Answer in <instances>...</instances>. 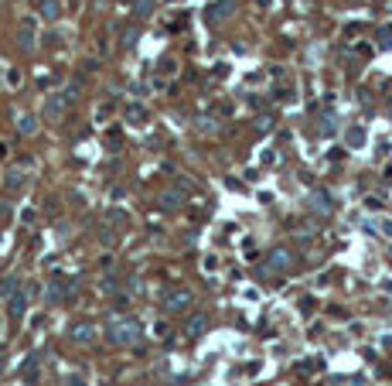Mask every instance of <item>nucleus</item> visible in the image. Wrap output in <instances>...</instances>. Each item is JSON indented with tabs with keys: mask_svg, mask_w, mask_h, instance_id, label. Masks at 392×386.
Returning a JSON list of instances; mask_svg holds the SVG:
<instances>
[{
	"mask_svg": "<svg viewBox=\"0 0 392 386\" xmlns=\"http://www.w3.org/2000/svg\"><path fill=\"white\" fill-rule=\"evenodd\" d=\"M68 386H82V379H78V376H72V379H68Z\"/></svg>",
	"mask_w": 392,
	"mask_h": 386,
	"instance_id": "nucleus-21",
	"label": "nucleus"
},
{
	"mask_svg": "<svg viewBox=\"0 0 392 386\" xmlns=\"http://www.w3.org/2000/svg\"><path fill=\"white\" fill-rule=\"evenodd\" d=\"M140 335H144V328H140V321H133V318L116 321V325H109V331H106V339H109L113 345H133Z\"/></svg>",
	"mask_w": 392,
	"mask_h": 386,
	"instance_id": "nucleus-1",
	"label": "nucleus"
},
{
	"mask_svg": "<svg viewBox=\"0 0 392 386\" xmlns=\"http://www.w3.org/2000/svg\"><path fill=\"white\" fill-rule=\"evenodd\" d=\"M188 307H191L188 291H171L167 294V311H188Z\"/></svg>",
	"mask_w": 392,
	"mask_h": 386,
	"instance_id": "nucleus-4",
	"label": "nucleus"
},
{
	"mask_svg": "<svg viewBox=\"0 0 392 386\" xmlns=\"http://www.w3.org/2000/svg\"><path fill=\"white\" fill-rule=\"evenodd\" d=\"M256 4H269V0H256Z\"/></svg>",
	"mask_w": 392,
	"mask_h": 386,
	"instance_id": "nucleus-22",
	"label": "nucleus"
},
{
	"mask_svg": "<svg viewBox=\"0 0 392 386\" xmlns=\"http://www.w3.org/2000/svg\"><path fill=\"white\" fill-rule=\"evenodd\" d=\"M123 212H120V209H113V212H109V222H113V226H120V222H123Z\"/></svg>",
	"mask_w": 392,
	"mask_h": 386,
	"instance_id": "nucleus-20",
	"label": "nucleus"
},
{
	"mask_svg": "<svg viewBox=\"0 0 392 386\" xmlns=\"http://www.w3.org/2000/svg\"><path fill=\"white\" fill-rule=\"evenodd\" d=\"M7 79H11L7 86H21V72H17V68H11V72H7Z\"/></svg>",
	"mask_w": 392,
	"mask_h": 386,
	"instance_id": "nucleus-19",
	"label": "nucleus"
},
{
	"mask_svg": "<svg viewBox=\"0 0 392 386\" xmlns=\"http://www.w3.org/2000/svg\"><path fill=\"white\" fill-rule=\"evenodd\" d=\"M379 45L382 48H392V28H382V31H379Z\"/></svg>",
	"mask_w": 392,
	"mask_h": 386,
	"instance_id": "nucleus-17",
	"label": "nucleus"
},
{
	"mask_svg": "<svg viewBox=\"0 0 392 386\" xmlns=\"http://www.w3.org/2000/svg\"><path fill=\"white\" fill-rule=\"evenodd\" d=\"M157 7V0H133V14L136 17H150Z\"/></svg>",
	"mask_w": 392,
	"mask_h": 386,
	"instance_id": "nucleus-11",
	"label": "nucleus"
},
{
	"mask_svg": "<svg viewBox=\"0 0 392 386\" xmlns=\"http://www.w3.org/2000/svg\"><path fill=\"white\" fill-rule=\"evenodd\" d=\"M24 307H27V297H24V294H14L11 297V318H24Z\"/></svg>",
	"mask_w": 392,
	"mask_h": 386,
	"instance_id": "nucleus-14",
	"label": "nucleus"
},
{
	"mask_svg": "<svg viewBox=\"0 0 392 386\" xmlns=\"http://www.w3.org/2000/svg\"><path fill=\"white\" fill-rule=\"evenodd\" d=\"M17 130H21L24 137H31L34 130H38V120H34L31 113H24V116H17Z\"/></svg>",
	"mask_w": 392,
	"mask_h": 386,
	"instance_id": "nucleus-9",
	"label": "nucleus"
},
{
	"mask_svg": "<svg viewBox=\"0 0 392 386\" xmlns=\"http://www.w3.org/2000/svg\"><path fill=\"white\" fill-rule=\"evenodd\" d=\"M311 205H314V209H317V212H321V216H327V212H331V198H327L324 192L311 195Z\"/></svg>",
	"mask_w": 392,
	"mask_h": 386,
	"instance_id": "nucleus-10",
	"label": "nucleus"
},
{
	"mask_svg": "<svg viewBox=\"0 0 392 386\" xmlns=\"http://www.w3.org/2000/svg\"><path fill=\"white\" fill-rule=\"evenodd\" d=\"M126 120H130V123H133V126L147 123V110H144V106H140V102H133V106H130V113H126Z\"/></svg>",
	"mask_w": 392,
	"mask_h": 386,
	"instance_id": "nucleus-12",
	"label": "nucleus"
},
{
	"mask_svg": "<svg viewBox=\"0 0 392 386\" xmlns=\"http://www.w3.org/2000/svg\"><path fill=\"white\" fill-rule=\"evenodd\" d=\"M21 185H24V178L17 171H11V174H7V188H21Z\"/></svg>",
	"mask_w": 392,
	"mask_h": 386,
	"instance_id": "nucleus-18",
	"label": "nucleus"
},
{
	"mask_svg": "<svg viewBox=\"0 0 392 386\" xmlns=\"http://www.w3.org/2000/svg\"><path fill=\"white\" fill-rule=\"evenodd\" d=\"M287 267H290V253L283 250V246H276V250L266 253V263L259 267V273H263V277H273V273L287 270Z\"/></svg>",
	"mask_w": 392,
	"mask_h": 386,
	"instance_id": "nucleus-3",
	"label": "nucleus"
},
{
	"mask_svg": "<svg viewBox=\"0 0 392 386\" xmlns=\"http://www.w3.org/2000/svg\"><path fill=\"white\" fill-rule=\"evenodd\" d=\"M348 147H365V130H361V126H351V130H348Z\"/></svg>",
	"mask_w": 392,
	"mask_h": 386,
	"instance_id": "nucleus-15",
	"label": "nucleus"
},
{
	"mask_svg": "<svg viewBox=\"0 0 392 386\" xmlns=\"http://www.w3.org/2000/svg\"><path fill=\"white\" fill-rule=\"evenodd\" d=\"M17 38H21V48L24 52H34V21L27 17V21H21V31H17Z\"/></svg>",
	"mask_w": 392,
	"mask_h": 386,
	"instance_id": "nucleus-5",
	"label": "nucleus"
},
{
	"mask_svg": "<svg viewBox=\"0 0 392 386\" xmlns=\"http://www.w3.org/2000/svg\"><path fill=\"white\" fill-rule=\"evenodd\" d=\"M62 110H65V96H51V99L45 102L48 120H58V116H62Z\"/></svg>",
	"mask_w": 392,
	"mask_h": 386,
	"instance_id": "nucleus-6",
	"label": "nucleus"
},
{
	"mask_svg": "<svg viewBox=\"0 0 392 386\" xmlns=\"http://www.w3.org/2000/svg\"><path fill=\"white\" fill-rule=\"evenodd\" d=\"M205 328H208V315H194V318L188 321V335H191V339H198Z\"/></svg>",
	"mask_w": 392,
	"mask_h": 386,
	"instance_id": "nucleus-7",
	"label": "nucleus"
},
{
	"mask_svg": "<svg viewBox=\"0 0 392 386\" xmlns=\"http://www.w3.org/2000/svg\"><path fill=\"white\" fill-rule=\"evenodd\" d=\"M72 339L86 345V342H92V339H96V328H92V325H75V328H72Z\"/></svg>",
	"mask_w": 392,
	"mask_h": 386,
	"instance_id": "nucleus-8",
	"label": "nucleus"
},
{
	"mask_svg": "<svg viewBox=\"0 0 392 386\" xmlns=\"http://www.w3.org/2000/svg\"><path fill=\"white\" fill-rule=\"evenodd\" d=\"M181 198H184V195L174 192V188H171V192H160V205H164V209H178Z\"/></svg>",
	"mask_w": 392,
	"mask_h": 386,
	"instance_id": "nucleus-13",
	"label": "nucleus"
},
{
	"mask_svg": "<svg viewBox=\"0 0 392 386\" xmlns=\"http://www.w3.org/2000/svg\"><path fill=\"white\" fill-rule=\"evenodd\" d=\"M41 17H48V21H55V17H58V4H55V0H41Z\"/></svg>",
	"mask_w": 392,
	"mask_h": 386,
	"instance_id": "nucleus-16",
	"label": "nucleus"
},
{
	"mask_svg": "<svg viewBox=\"0 0 392 386\" xmlns=\"http://www.w3.org/2000/svg\"><path fill=\"white\" fill-rule=\"evenodd\" d=\"M232 14H235V0H215L212 7L205 11V24H208V28H218V24H225Z\"/></svg>",
	"mask_w": 392,
	"mask_h": 386,
	"instance_id": "nucleus-2",
	"label": "nucleus"
}]
</instances>
